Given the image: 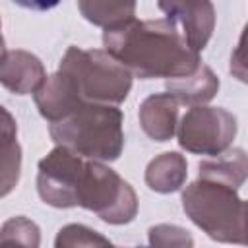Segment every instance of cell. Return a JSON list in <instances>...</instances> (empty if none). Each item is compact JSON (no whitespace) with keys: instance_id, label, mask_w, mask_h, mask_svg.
Segmentation results:
<instances>
[{"instance_id":"7","label":"cell","mask_w":248,"mask_h":248,"mask_svg":"<svg viewBox=\"0 0 248 248\" xmlns=\"http://www.w3.org/2000/svg\"><path fill=\"white\" fill-rule=\"evenodd\" d=\"M205 6L207 4H159V8L165 10L167 16L178 25L184 39L196 52L205 48V43L213 27V14L200 16L202 10H205Z\"/></svg>"},{"instance_id":"14","label":"cell","mask_w":248,"mask_h":248,"mask_svg":"<svg viewBox=\"0 0 248 248\" xmlns=\"http://www.w3.org/2000/svg\"><path fill=\"white\" fill-rule=\"evenodd\" d=\"M151 248H192V236L174 225H159L149 229Z\"/></svg>"},{"instance_id":"2","label":"cell","mask_w":248,"mask_h":248,"mask_svg":"<svg viewBox=\"0 0 248 248\" xmlns=\"http://www.w3.org/2000/svg\"><path fill=\"white\" fill-rule=\"evenodd\" d=\"M50 136L81 157L112 161L124 145L122 112L110 105L81 103L64 118L50 122Z\"/></svg>"},{"instance_id":"10","label":"cell","mask_w":248,"mask_h":248,"mask_svg":"<svg viewBox=\"0 0 248 248\" xmlns=\"http://www.w3.org/2000/svg\"><path fill=\"white\" fill-rule=\"evenodd\" d=\"M217 87H219V81L207 66H200V70L188 78L169 81V93L178 103H186V105L209 101L215 95Z\"/></svg>"},{"instance_id":"3","label":"cell","mask_w":248,"mask_h":248,"mask_svg":"<svg viewBox=\"0 0 248 248\" xmlns=\"http://www.w3.org/2000/svg\"><path fill=\"white\" fill-rule=\"evenodd\" d=\"M182 205L190 219L213 240L246 244L248 202H242L234 188L200 178L182 194Z\"/></svg>"},{"instance_id":"16","label":"cell","mask_w":248,"mask_h":248,"mask_svg":"<svg viewBox=\"0 0 248 248\" xmlns=\"http://www.w3.org/2000/svg\"><path fill=\"white\" fill-rule=\"evenodd\" d=\"M244 246H248V221H246V244Z\"/></svg>"},{"instance_id":"8","label":"cell","mask_w":248,"mask_h":248,"mask_svg":"<svg viewBox=\"0 0 248 248\" xmlns=\"http://www.w3.org/2000/svg\"><path fill=\"white\" fill-rule=\"evenodd\" d=\"M176 112H178V101L170 93L151 95L149 99L143 101L140 108L141 128L155 141H167L174 134Z\"/></svg>"},{"instance_id":"5","label":"cell","mask_w":248,"mask_h":248,"mask_svg":"<svg viewBox=\"0 0 248 248\" xmlns=\"http://www.w3.org/2000/svg\"><path fill=\"white\" fill-rule=\"evenodd\" d=\"M76 205L95 211L103 221L112 225L130 223L138 207L136 194L126 180L112 169L85 159L76 184Z\"/></svg>"},{"instance_id":"4","label":"cell","mask_w":248,"mask_h":248,"mask_svg":"<svg viewBox=\"0 0 248 248\" xmlns=\"http://www.w3.org/2000/svg\"><path fill=\"white\" fill-rule=\"evenodd\" d=\"M60 72L66 74L83 103L118 105L128 97L132 74L114 56L103 50L68 48L60 62Z\"/></svg>"},{"instance_id":"12","label":"cell","mask_w":248,"mask_h":248,"mask_svg":"<svg viewBox=\"0 0 248 248\" xmlns=\"http://www.w3.org/2000/svg\"><path fill=\"white\" fill-rule=\"evenodd\" d=\"M56 248H116L112 246L103 234L97 231L85 227V225H66L64 229L58 231Z\"/></svg>"},{"instance_id":"11","label":"cell","mask_w":248,"mask_h":248,"mask_svg":"<svg viewBox=\"0 0 248 248\" xmlns=\"http://www.w3.org/2000/svg\"><path fill=\"white\" fill-rule=\"evenodd\" d=\"M186 174V163L178 153H163V157L155 159L147 167L145 180L155 192H174L180 188Z\"/></svg>"},{"instance_id":"6","label":"cell","mask_w":248,"mask_h":248,"mask_svg":"<svg viewBox=\"0 0 248 248\" xmlns=\"http://www.w3.org/2000/svg\"><path fill=\"white\" fill-rule=\"evenodd\" d=\"M236 134V120L231 112L223 108L198 107L186 112L178 130L180 147L202 153V155H221V151L231 143Z\"/></svg>"},{"instance_id":"1","label":"cell","mask_w":248,"mask_h":248,"mask_svg":"<svg viewBox=\"0 0 248 248\" xmlns=\"http://www.w3.org/2000/svg\"><path fill=\"white\" fill-rule=\"evenodd\" d=\"M103 43L130 74L140 79H180L200 70V56L178 25L167 17L157 21H126L105 29Z\"/></svg>"},{"instance_id":"15","label":"cell","mask_w":248,"mask_h":248,"mask_svg":"<svg viewBox=\"0 0 248 248\" xmlns=\"http://www.w3.org/2000/svg\"><path fill=\"white\" fill-rule=\"evenodd\" d=\"M231 74H234L240 81L248 83V25L244 27L240 43L231 56Z\"/></svg>"},{"instance_id":"13","label":"cell","mask_w":248,"mask_h":248,"mask_svg":"<svg viewBox=\"0 0 248 248\" xmlns=\"http://www.w3.org/2000/svg\"><path fill=\"white\" fill-rule=\"evenodd\" d=\"M2 240H8L14 248H37L39 229L33 221H27L25 217H16L4 223Z\"/></svg>"},{"instance_id":"9","label":"cell","mask_w":248,"mask_h":248,"mask_svg":"<svg viewBox=\"0 0 248 248\" xmlns=\"http://www.w3.org/2000/svg\"><path fill=\"white\" fill-rule=\"evenodd\" d=\"M248 176V155L242 149L225 151L217 161L200 163V178L238 188Z\"/></svg>"}]
</instances>
